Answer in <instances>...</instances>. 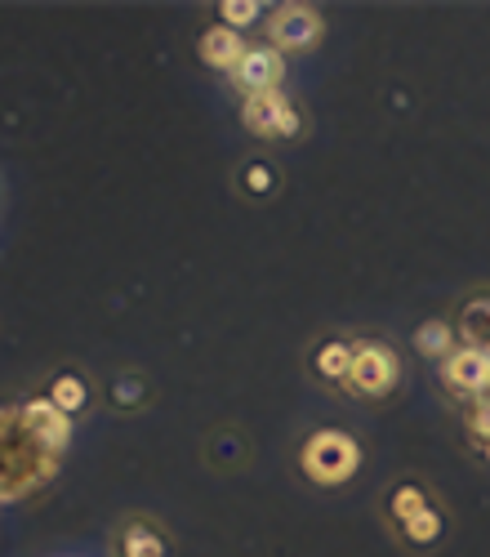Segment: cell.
Returning a JSON list of instances; mask_svg holds the SVG:
<instances>
[{"label":"cell","instance_id":"cell-1","mask_svg":"<svg viewBox=\"0 0 490 557\" xmlns=\"http://www.w3.org/2000/svg\"><path fill=\"white\" fill-rule=\"evenodd\" d=\"M63 450L45 442L18 401H0V508L23 504L63 473Z\"/></svg>","mask_w":490,"mask_h":557},{"label":"cell","instance_id":"cell-2","mask_svg":"<svg viewBox=\"0 0 490 557\" xmlns=\"http://www.w3.org/2000/svg\"><path fill=\"white\" fill-rule=\"evenodd\" d=\"M366 463V450L348 429H312L299 450H294V469L307 486L317 491H339L348 486Z\"/></svg>","mask_w":490,"mask_h":557},{"label":"cell","instance_id":"cell-3","mask_svg":"<svg viewBox=\"0 0 490 557\" xmlns=\"http://www.w3.org/2000/svg\"><path fill=\"white\" fill-rule=\"evenodd\" d=\"M401 384V357L388 339H375V335H362L352 339V370H348V384H343V397H356V401H388Z\"/></svg>","mask_w":490,"mask_h":557},{"label":"cell","instance_id":"cell-4","mask_svg":"<svg viewBox=\"0 0 490 557\" xmlns=\"http://www.w3.org/2000/svg\"><path fill=\"white\" fill-rule=\"evenodd\" d=\"M326 36V14L307 0H286V5H273V14L263 18V40L281 50L286 59L290 54H312Z\"/></svg>","mask_w":490,"mask_h":557},{"label":"cell","instance_id":"cell-5","mask_svg":"<svg viewBox=\"0 0 490 557\" xmlns=\"http://www.w3.org/2000/svg\"><path fill=\"white\" fill-rule=\"evenodd\" d=\"M241 125L250 138H259V144H294V138H303V129H307L303 108L286 95V89H273V95H259V99H241Z\"/></svg>","mask_w":490,"mask_h":557},{"label":"cell","instance_id":"cell-6","mask_svg":"<svg viewBox=\"0 0 490 557\" xmlns=\"http://www.w3.org/2000/svg\"><path fill=\"white\" fill-rule=\"evenodd\" d=\"M286 54L273 50L267 40H250V50L241 54V63L233 67L228 85L237 89V99H259V95H273V89H286Z\"/></svg>","mask_w":490,"mask_h":557},{"label":"cell","instance_id":"cell-7","mask_svg":"<svg viewBox=\"0 0 490 557\" xmlns=\"http://www.w3.org/2000/svg\"><path fill=\"white\" fill-rule=\"evenodd\" d=\"M174 540L161 518L152 513H125L112 531V557H169Z\"/></svg>","mask_w":490,"mask_h":557},{"label":"cell","instance_id":"cell-8","mask_svg":"<svg viewBox=\"0 0 490 557\" xmlns=\"http://www.w3.org/2000/svg\"><path fill=\"white\" fill-rule=\"evenodd\" d=\"M437 375H441V388L460 397V401H477L490 393V357L486 352H473V348H455L451 357H445L437 366Z\"/></svg>","mask_w":490,"mask_h":557},{"label":"cell","instance_id":"cell-9","mask_svg":"<svg viewBox=\"0 0 490 557\" xmlns=\"http://www.w3.org/2000/svg\"><path fill=\"white\" fill-rule=\"evenodd\" d=\"M348 370H352V339L348 335H326V339L312 344V352H307V380L317 388L343 393Z\"/></svg>","mask_w":490,"mask_h":557},{"label":"cell","instance_id":"cell-10","mask_svg":"<svg viewBox=\"0 0 490 557\" xmlns=\"http://www.w3.org/2000/svg\"><path fill=\"white\" fill-rule=\"evenodd\" d=\"M45 397H50L67 420H85L89 410H95V380L85 375V370H76V366H59V370H50V380H45V388H40Z\"/></svg>","mask_w":490,"mask_h":557},{"label":"cell","instance_id":"cell-11","mask_svg":"<svg viewBox=\"0 0 490 557\" xmlns=\"http://www.w3.org/2000/svg\"><path fill=\"white\" fill-rule=\"evenodd\" d=\"M246 50H250V40L241 32H233V27H223L218 18L210 27H201V36H197V59L214 76H233V67L241 63Z\"/></svg>","mask_w":490,"mask_h":557},{"label":"cell","instance_id":"cell-12","mask_svg":"<svg viewBox=\"0 0 490 557\" xmlns=\"http://www.w3.org/2000/svg\"><path fill=\"white\" fill-rule=\"evenodd\" d=\"M152 397H156V388H152V380L143 375V370H116V375L108 380V388H103V401L116 414H139V410L152 406Z\"/></svg>","mask_w":490,"mask_h":557},{"label":"cell","instance_id":"cell-13","mask_svg":"<svg viewBox=\"0 0 490 557\" xmlns=\"http://www.w3.org/2000/svg\"><path fill=\"white\" fill-rule=\"evenodd\" d=\"M233 188H237V197H241V201L263 206V201H273V197H277V188H281V174H277V165L267 161V157H246V161L237 165Z\"/></svg>","mask_w":490,"mask_h":557},{"label":"cell","instance_id":"cell-14","mask_svg":"<svg viewBox=\"0 0 490 557\" xmlns=\"http://www.w3.org/2000/svg\"><path fill=\"white\" fill-rule=\"evenodd\" d=\"M455 335H460L464 348L490 357V290H477V295H468V299L460 304V312H455Z\"/></svg>","mask_w":490,"mask_h":557},{"label":"cell","instance_id":"cell-15","mask_svg":"<svg viewBox=\"0 0 490 557\" xmlns=\"http://www.w3.org/2000/svg\"><path fill=\"white\" fill-rule=\"evenodd\" d=\"M424 508H432V495H428L424 482H397L388 491V499H384V522H388V531H397V527H406L411 518H419Z\"/></svg>","mask_w":490,"mask_h":557},{"label":"cell","instance_id":"cell-16","mask_svg":"<svg viewBox=\"0 0 490 557\" xmlns=\"http://www.w3.org/2000/svg\"><path fill=\"white\" fill-rule=\"evenodd\" d=\"M411 344H415V352L424 357V361H445L455 348H460V335H455V321H441V317H428V321H419L415 326V335H411Z\"/></svg>","mask_w":490,"mask_h":557},{"label":"cell","instance_id":"cell-17","mask_svg":"<svg viewBox=\"0 0 490 557\" xmlns=\"http://www.w3.org/2000/svg\"><path fill=\"white\" fill-rule=\"evenodd\" d=\"M406 548H432L441 535H445V513H441V504H432V508H424L419 518H411L406 527H397L392 531Z\"/></svg>","mask_w":490,"mask_h":557},{"label":"cell","instance_id":"cell-18","mask_svg":"<svg viewBox=\"0 0 490 557\" xmlns=\"http://www.w3.org/2000/svg\"><path fill=\"white\" fill-rule=\"evenodd\" d=\"M218 23L223 27H233V32H241L246 36V27H263V5H259V0H218Z\"/></svg>","mask_w":490,"mask_h":557},{"label":"cell","instance_id":"cell-19","mask_svg":"<svg viewBox=\"0 0 490 557\" xmlns=\"http://www.w3.org/2000/svg\"><path fill=\"white\" fill-rule=\"evenodd\" d=\"M486 397H490V393H486Z\"/></svg>","mask_w":490,"mask_h":557}]
</instances>
